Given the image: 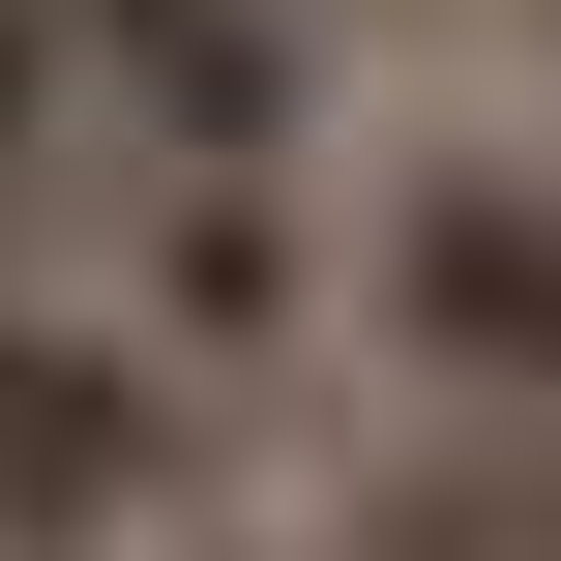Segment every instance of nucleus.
<instances>
[{
    "label": "nucleus",
    "instance_id": "f257e3e1",
    "mask_svg": "<svg viewBox=\"0 0 561 561\" xmlns=\"http://www.w3.org/2000/svg\"><path fill=\"white\" fill-rule=\"evenodd\" d=\"M207 385L89 296V266H0V561H178L207 533Z\"/></svg>",
    "mask_w": 561,
    "mask_h": 561
},
{
    "label": "nucleus",
    "instance_id": "f03ea898",
    "mask_svg": "<svg viewBox=\"0 0 561 561\" xmlns=\"http://www.w3.org/2000/svg\"><path fill=\"white\" fill-rule=\"evenodd\" d=\"M355 355L414 414H561V148H414L355 207Z\"/></svg>",
    "mask_w": 561,
    "mask_h": 561
},
{
    "label": "nucleus",
    "instance_id": "7ed1b4c3",
    "mask_svg": "<svg viewBox=\"0 0 561 561\" xmlns=\"http://www.w3.org/2000/svg\"><path fill=\"white\" fill-rule=\"evenodd\" d=\"M89 30V207L118 178H325L355 0H59Z\"/></svg>",
    "mask_w": 561,
    "mask_h": 561
},
{
    "label": "nucleus",
    "instance_id": "20e7f679",
    "mask_svg": "<svg viewBox=\"0 0 561 561\" xmlns=\"http://www.w3.org/2000/svg\"><path fill=\"white\" fill-rule=\"evenodd\" d=\"M89 296H118L207 414H266V385L355 325V237H325V178H118V207H89Z\"/></svg>",
    "mask_w": 561,
    "mask_h": 561
},
{
    "label": "nucleus",
    "instance_id": "39448f33",
    "mask_svg": "<svg viewBox=\"0 0 561 561\" xmlns=\"http://www.w3.org/2000/svg\"><path fill=\"white\" fill-rule=\"evenodd\" d=\"M296 561H561V414H385L296 503Z\"/></svg>",
    "mask_w": 561,
    "mask_h": 561
},
{
    "label": "nucleus",
    "instance_id": "423d86ee",
    "mask_svg": "<svg viewBox=\"0 0 561 561\" xmlns=\"http://www.w3.org/2000/svg\"><path fill=\"white\" fill-rule=\"evenodd\" d=\"M0 266H89V30L0 0Z\"/></svg>",
    "mask_w": 561,
    "mask_h": 561
}]
</instances>
